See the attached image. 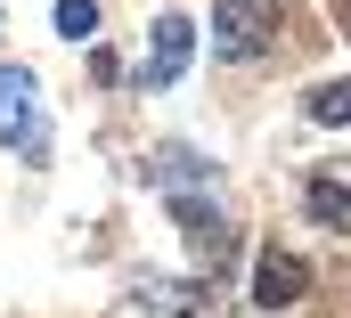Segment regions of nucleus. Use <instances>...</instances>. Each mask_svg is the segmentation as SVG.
<instances>
[{"label":"nucleus","mask_w":351,"mask_h":318,"mask_svg":"<svg viewBox=\"0 0 351 318\" xmlns=\"http://www.w3.org/2000/svg\"><path fill=\"white\" fill-rule=\"evenodd\" d=\"M278 33H286V8H278V0H213V49H221L229 66L269 58Z\"/></svg>","instance_id":"obj_1"},{"label":"nucleus","mask_w":351,"mask_h":318,"mask_svg":"<svg viewBox=\"0 0 351 318\" xmlns=\"http://www.w3.org/2000/svg\"><path fill=\"white\" fill-rule=\"evenodd\" d=\"M188 49H196V25H188V16H156V49H147L139 82H147V90L180 82V74H188Z\"/></svg>","instance_id":"obj_2"},{"label":"nucleus","mask_w":351,"mask_h":318,"mask_svg":"<svg viewBox=\"0 0 351 318\" xmlns=\"http://www.w3.org/2000/svg\"><path fill=\"white\" fill-rule=\"evenodd\" d=\"M33 74L25 66H0V139H25L33 156H41V131H33Z\"/></svg>","instance_id":"obj_3"},{"label":"nucleus","mask_w":351,"mask_h":318,"mask_svg":"<svg viewBox=\"0 0 351 318\" xmlns=\"http://www.w3.org/2000/svg\"><path fill=\"white\" fill-rule=\"evenodd\" d=\"M311 294V269L294 261V253H262L254 261V302L262 310H286V302H302Z\"/></svg>","instance_id":"obj_4"},{"label":"nucleus","mask_w":351,"mask_h":318,"mask_svg":"<svg viewBox=\"0 0 351 318\" xmlns=\"http://www.w3.org/2000/svg\"><path fill=\"white\" fill-rule=\"evenodd\" d=\"M172 221L204 245V261H221V253H229V221H221V212H204L196 196H172Z\"/></svg>","instance_id":"obj_5"},{"label":"nucleus","mask_w":351,"mask_h":318,"mask_svg":"<svg viewBox=\"0 0 351 318\" xmlns=\"http://www.w3.org/2000/svg\"><path fill=\"white\" fill-rule=\"evenodd\" d=\"M302 204H311V221H335V229H351V188H335L327 171L302 188Z\"/></svg>","instance_id":"obj_6"},{"label":"nucleus","mask_w":351,"mask_h":318,"mask_svg":"<svg viewBox=\"0 0 351 318\" xmlns=\"http://www.w3.org/2000/svg\"><path fill=\"white\" fill-rule=\"evenodd\" d=\"M311 123H327V131H343V123H351V74L311 90Z\"/></svg>","instance_id":"obj_7"},{"label":"nucleus","mask_w":351,"mask_h":318,"mask_svg":"<svg viewBox=\"0 0 351 318\" xmlns=\"http://www.w3.org/2000/svg\"><path fill=\"white\" fill-rule=\"evenodd\" d=\"M58 33L66 41H90L98 33V0H58Z\"/></svg>","instance_id":"obj_8"}]
</instances>
